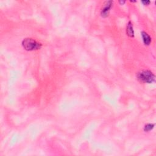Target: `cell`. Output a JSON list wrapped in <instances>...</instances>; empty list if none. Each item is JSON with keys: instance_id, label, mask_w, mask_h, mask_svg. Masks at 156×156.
Returning a JSON list of instances; mask_svg holds the SVG:
<instances>
[{"instance_id": "6da1fadb", "label": "cell", "mask_w": 156, "mask_h": 156, "mask_svg": "<svg viewBox=\"0 0 156 156\" xmlns=\"http://www.w3.org/2000/svg\"><path fill=\"white\" fill-rule=\"evenodd\" d=\"M137 79L141 83L151 84L155 81V75L149 70H142L137 73Z\"/></svg>"}, {"instance_id": "7a4b0ae2", "label": "cell", "mask_w": 156, "mask_h": 156, "mask_svg": "<svg viewBox=\"0 0 156 156\" xmlns=\"http://www.w3.org/2000/svg\"><path fill=\"white\" fill-rule=\"evenodd\" d=\"M21 44L23 48L28 51L37 50L40 49V48L42 47V44L31 38L25 39L22 41Z\"/></svg>"}, {"instance_id": "3957f363", "label": "cell", "mask_w": 156, "mask_h": 156, "mask_svg": "<svg viewBox=\"0 0 156 156\" xmlns=\"http://www.w3.org/2000/svg\"><path fill=\"white\" fill-rule=\"evenodd\" d=\"M113 1H106L103 4V7L101 11V15L103 18H106L109 16L110 11L113 6Z\"/></svg>"}, {"instance_id": "277c9868", "label": "cell", "mask_w": 156, "mask_h": 156, "mask_svg": "<svg viewBox=\"0 0 156 156\" xmlns=\"http://www.w3.org/2000/svg\"><path fill=\"white\" fill-rule=\"evenodd\" d=\"M141 35L142 39H143V43L146 46L149 45L151 42V38L149 35V34L148 33H146L145 31H142L141 32Z\"/></svg>"}, {"instance_id": "5b68a950", "label": "cell", "mask_w": 156, "mask_h": 156, "mask_svg": "<svg viewBox=\"0 0 156 156\" xmlns=\"http://www.w3.org/2000/svg\"><path fill=\"white\" fill-rule=\"evenodd\" d=\"M126 34L131 38L134 37V31L133 29V25L131 21L128 22L126 26Z\"/></svg>"}, {"instance_id": "8992f818", "label": "cell", "mask_w": 156, "mask_h": 156, "mask_svg": "<svg viewBox=\"0 0 156 156\" xmlns=\"http://www.w3.org/2000/svg\"><path fill=\"white\" fill-rule=\"evenodd\" d=\"M154 127V124H147V125H145L144 127V131L145 132H149L152 131Z\"/></svg>"}, {"instance_id": "52a82bcc", "label": "cell", "mask_w": 156, "mask_h": 156, "mask_svg": "<svg viewBox=\"0 0 156 156\" xmlns=\"http://www.w3.org/2000/svg\"><path fill=\"white\" fill-rule=\"evenodd\" d=\"M141 3H143V5H145V6H148L149 4H150L151 1H141Z\"/></svg>"}, {"instance_id": "ba28073f", "label": "cell", "mask_w": 156, "mask_h": 156, "mask_svg": "<svg viewBox=\"0 0 156 156\" xmlns=\"http://www.w3.org/2000/svg\"><path fill=\"white\" fill-rule=\"evenodd\" d=\"M125 3H126V1H119V3H120V4H125Z\"/></svg>"}]
</instances>
